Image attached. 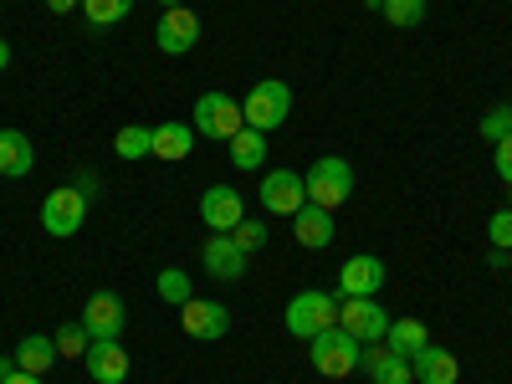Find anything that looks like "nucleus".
<instances>
[{"label":"nucleus","mask_w":512,"mask_h":384,"mask_svg":"<svg viewBox=\"0 0 512 384\" xmlns=\"http://www.w3.org/2000/svg\"><path fill=\"white\" fill-rule=\"evenodd\" d=\"M190 128L200 139H210V144H231L241 128H246V113H241V103L231 98V93H200L195 98V113H190Z\"/></svg>","instance_id":"nucleus-1"},{"label":"nucleus","mask_w":512,"mask_h":384,"mask_svg":"<svg viewBox=\"0 0 512 384\" xmlns=\"http://www.w3.org/2000/svg\"><path fill=\"white\" fill-rule=\"evenodd\" d=\"M333 323H338V297L333 292H318V287H303L287 303V313H282V328L292 338H303V344H313V338L323 328H333Z\"/></svg>","instance_id":"nucleus-2"},{"label":"nucleus","mask_w":512,"mask_h":384,"mask_svg":"<svg viewBox=\"0 0 512 384\" xmlns=\"http://www.w3.org/2000/svg\"><path fill=\"white\" fill-rule=\"evenodd\" d=\"M308 359H313V369L323 374V379H349V374H359V359H364V344L354 333H344V328H323L313 344H308Z\"/></svg>","instance_id":"nucleus-3"},{"label":"nucleus","mask_w":512,"mask_h":384,"mask_svg":"<svg viewBox=\"0 0 512 384\" xmlns=\"http://www.w3.org/2000/svg\"><path fill=\"white\" fill-rule=\"evenodd\" d=\"M241 113H246V128H256V134H272V128L287 123L292 113V88L282 77H262L256 88L241 98Z\"/></svg>","instance_id":"nucleus-4"},{"label":"nucleus","mask_w":512,"mask_h":384,"mask_svg":"<svg viewBox=\"0 0 512 384\" xmlns=\"http://www.w3.org/2000/svg\"><path fill=\"white\" fill-rule=\"evenodd\" d=\"M303 185H308V205L338 210V205H344V200L354 195V169H349V159L323 154V159H313V164H308Z\"/></svg>","instance_id":"nucleus-5"},{"label":"nucleus","mask_w":512,"mask_h":384,"mask_svg":"<svg viewBox=\"0 0 512 384\" xmlns=\"http://www.w3.org/2000/svg\"><path fill=\"white\" fill-rule=\"evenodd\" d=\"M256 200H262V210L267 216H297V210L308 205V185H303V175L297 169H267L262 175V185H256Z\"/></svg>","instance_id":"nucleus-6"},{"label":"nucleus","mask_w":512,"mask_h":384,"mask_svg":"<svg viewBox=\"0 0 512 384\" xmlns=\"http://www.w3.org/2000/svg\"><path fill=\"white\" fill-rule=\"evenodd\" d=\"M82 221H88V195H82L77 185H62L52 190L47 200H41V226H47V236L67 241L82 231Z\"/></svg>","instance_id":"nucleus-7"},{"label":"nucleus","mask_w":512,"mask_h":384,"mask_svg":"<svg viewBox=\"0 0 512 384\" xmlns=\"http://www.w3.org/2000/svg\"><path fill=\"white\" fill-rule=\"evenodd\" d=\"M338 328L354 333L359 344H379L390 333V313L379 308V297H338Z\"/></svg>","instance_id":"nucleus-8"},{"label":"nucleus","mask_w":512,"mask_h":384,"mask_svg":"<svg viewBox=\"0 0 512 384\" xmlns=\"http://www.w3.org/2000/svg\"><path fill=\"white\" fill-rule=\"evenodd\" d=\"M180 328L190 338H200V344H216V338L231 333V308L216 303V297H190V303L180 308Z\"/></svg>","instance_id":"nucleus-9"},{"label":"nucleus","mask_w":512,"mask_h":384,"mask_svg":"<svg viewBox=\"0 0 512 384\" xmlns=\"http://www.w3.org/2000/svg\"><path fill=\"white\" fill-rule=\"evenodd\" d=\"M195 41H200V16L190 6H175V11H164L159 26H154V47L164 57H190L195 52Z\"/></svg>","instance_id":"nucleus-10"},{"label":"nucleus","mask_w":512,"mask_h":384,"mask_svg":"<svg viewBox=\"0 0 512 384\" xmlns=\"http://www.w3.org/2000/svg\"><path fill=\"white\" fill-rule=\"evenodd\" d=\"M200 221H205V231H226L231 236L246 221V195L236 185H210L200 195Z\"/></svg>","instance_id":"nucleus-11"},{"label":"nucleus","mask_w":512,"mask_h":384,"mask_svg":"<svg viewBox=\"0 0 512 384\" xmlns=\"http://www.w3.org/2000/svg\"><path fill=\"white\" fill-rule=\"evenodd\" d=\"M200 267H205V277H216V282H241L246 277V251L226 231H210L205 246H200Z\"/></svg>","instance_id":"nucleus-12"},{"label":"nucleus","mask_w":512,"mask_h":384,"mask_svg":"<svg viewBox=\"0 0 512 384\" xmlns=\"http://www.w3.org/2000/svg\"><path fill=\"white\" fill-rule=\"evenodd\" d=\"M82 328H88V338H123L128 328V308H123V297L118 292H93L88 303H82Z\"/></svg>","instance_id":"nucleus-13"},{"label":"nucleus","mask_w":512,"mask_h":384,"mask_svg":"<svg viewBox=\"0 0 512 384\" xmlns=\"http://www.w3.org/2000/svg\"><path fill=\"white\" fill-rule=\"evenodd\" d=\"M384 287V262L374 251H359L338 267V297H379Z\"/></svg>","instance_id":"nucleus-14"},{"label":"nucleus","mask_w":512,"mask_h":384,"mask_svg":"<svg viewBox=\"0 0 512 384\" xmlns=\"http://www.w3.org/2000/svg\"><path fill=\"white\" fill-rule=\"evenodd\" d=\"M82 364H88V374H93V384H123L128 379V349L118 344V338H93L88 344V354H82Z\"/></svg>","instance_id":"nucleus-15"},{"label":"nucleus","mask_w":512,"mask_h":384,"mask_svg":"<svg viewBox=\"0 0 512 384\" xmlns=\"http://www.w3.org/2000/svg\"><path fill=\"white\" fill-rule=\"evenodd\" d=\"M359 369L374 379V384H415V374H410V359H400L390 344H364V359H359Z\"/></svg>","instance_id":"nucleus-16"},{"label":"nucleus","mask_w":512,"mask_h":384,"mask_svg":"<svg viewBox=\"0 0 512 384\" xmlns=\"http://www.w3.org/2000/svg\"><path fill=\"white\" fill-rule=\"evenodd\" d=\"M410 374H415V384H456L461 379V359L451 349H441V344H425L410 359Z\"/></svg>","instance_id":"nucleus-17"},{"label":"nucleus","mask_w":512,"mask_h":384,"mask_svg":"<svg viewBox=\"0 0 512 384\" xmlns=\"http://www.w3.org/2000/svg\"><path fill=\"white\" fill-rule=\"evenodd\" d=\"M36 169V149L21 128H0V175L6 180H26Z\"/></svg>","instance_id":"nucleus-18"},{"label":"nucleus","mask_w":512,"mask_h":384,"mask_svg":"<svg viewBox=\"0 0 512 384\" xmlns=\"http://www.w3.org/2000/svg\"><path fill=\"white\" fill-rule=\"evenodd\" d=\"M292 236H297V246H308V251H323L338 231H333V210H323V205H303L292 216Z\"/></svg>","instance_id":"nucleus-19"},{"label":"nucleus","mask_w":512,"mask_h":384,"mask_svg":"<svg viewBox=\"0 0 512 384\" xmlns=\"http://www.w3.org/2000/svg\"><path fill=\"white\" fill-rule=\"evenodd\" d=\"M195 128L190 123H154V159H164V164H180V159H190V149H195Z\"/></svg>","instance_id":"nucleus-20"},{"label":"nucleus","mask_w":512,"mask_h":384,"mask_svg":"<svg viewBox=\"0 0 512 384\" xmlns=\"http://www.w3.org/2000/svg\"><path fill=\"white\" fill-rule=\"evenodd\" d=\"M57 359H62V354H57V344H52V333H26L21 344H16V364H21L26 374H47Z\"/></svg>","instance_id":"nucleus-21"},{"label":"nucleus","mask_w":512,"mask_h":384,"mask_svg":"<svg viewBox=\"0 0 512 384\" xmlns=\"http://www.w3.org/2000/svg\"><path fill=\"white\" fill-rule=\"evenodd\" d=\"M384 344H390L400 359H415L425 344H431V333H425L420 318H390V333H384Z\"/></svg>","instance_id":"nucleus-22"},{"label":"nucleus","mask_w":512,"mask_h":384,"mask_svg":"<svg viewBox=\"0 0 512 384\" xmlns=\"http://www.w3.org/2000/svg\"><path fill=\"white\" fill-rule=\"evenodd\" d=\"M113 154L118 159H154V128L149 123H123L118 134H113Z\"/></svg>","instance_id":"nucleus-23"},{"label":"nucleus","mask_w":512,"mask_h":384,"mask_svg":"<svg viewBox=\"0 0 512 384\" xmlns=\"http://www.w3.org/2000/svg\"><path fill=\"white\" fill-rule=\"evenodd\" d=\"M226 149H231V164H236V169H246V175L267 164V134H256V128H241V134H236Z\"/></svg>","instance_id":"nucleus-24"},{"label":"nucleus","mask_w":512,"mask_h":384,"mask_svg":"<svg viewBox=\"0 0 512 384\" xmlns=\"http://www.w3.org/2000/svg\"><path fill=\"white\" fill-rule=\"evenodd\" d=\"M82 16H88L93 31H108L134 16V0H82Z\"/></svg>","instance_id":"nucleus-25"},{"label":"nucleus","mask_w":512,"mask_h":384,"mask_svg":"<svg viewBox=\"0 0 512 384\" xmlns=\"http://www.w3.org/2000/svg\"><path fill=\"white\" fill-rule=\"evenodd\" d=\"M154 292H159V303H169V308H185L190 297H195L190 272H180V267H164V272L154 277Z\"/></svg>","instance_id":"nucleus-26"},{"label":"nucleus","mask_w":512,"mask_h":384,"mask_svg":"<svg viewBox=\"0 0 512 384\" xmlns=\"http://www.w3.org/2000/svg\"><path fill=\"white\" fill-rule=\"evenodd\" d=\"M425 0H379V16L390 21V26H400V31H410V26H420L425 21Z\"/></svg>","instance_id":"nucleus-27"},{"label":"nucleus","mask_w":512,"mask_h":384,"mask_svg":"<svg viewBox=\"0 0 512 384\" xmlns=\"http://www.w3.org/2000/svg\"><path fill=\"white\" fill-rule=\"evenodd\" d=\"M52 344H57V354H62V359H82L93 338H88V328H82V318H77V323H62V328L52 333Z\"/></svg>","instance_id":"nucleus-28"},{"label":"nucleus","mask_w":512,"mask_h":384,"mask_svg":"<svg viewBox=\"0 0 512 384\" xmlns=\"http://www.w3.org/2000/svg\"><path fill=\"white\" fill-rule=\"evenodd\" d=\"M477 134H482L487 144H502V139L512 134V103H497V108H487V113H482V123H477Z\"/></svg>","instance_id":"nucleus-29"},{"label":"nucleus","mask_w":512,"mask_h":384,"mask_svg":"<svg viewBox=\"0 0 512 384\" xmlns=\"http://www.w3.org/2000/svg\"><path fill=\"white\" fill-rule=\"evenodd\" d=\"M487 241H492V251H512V205L492 210V221H487Z\"/></svg>","instance_id":"nucleus-30"},{"label":"nucleus","mask_w":512,"mask_h":384,"mask_svg":"<svg viewBox=\"0 0 512 384\" xmlns=\"http://www.w3.org/2000/svg\"><path fill=\"white\" fill-rule=\"evenodd\" d=\"M231 241H236V246H241L246 256H256V251H262V246H267V226L246 216V221H241V226L231 231Z\"/></svg>","instance_id":"nucleus-31"},{"label":"nucleus","mask_w":512,"mask_h":384,"mask_svg":"<svg viewBox=\"0 0 512 384\" xmlns=\"http://www.w3.org/2000/svg\"><path fill=\"white\" fill-rule=\"evenodd\" d=\"M492 169H497V180L512 190V134L502 144H492Z\"/></svg>","instance_id":"nucleus-32"},{"label":"nucleus","mask_w":512,"mask_h":384,"mask_svg":"<svg viewBox=\"0 0 512 384\" xmlns=\"http://www.w3.org/2000/svg\"><path fill=\"white\" fill-rule=\"evenodd\" d=\"M52 16H67V11H82V0H47Z\"/></svg>","instance_id":"nucleus-33"},{"label":"nucleus","mask_w":512,"mask_h":384,"mask_svg":"<svg viewBox=\"0 0 512 384\" xmlns=\"http://www.w3.org/2000/svg\"><path fill=\"white\" fill-rule=\"evenodd\" d=\"M77 190L93 200V195H98V175H88V169H82V175H77Z\"/></svg>","instance_id":"nucleus-34"},{"label":"nucleus","mask_w":512,"mask_h":384,"mask_svg":"<svg viewBox=\"0 0 512 384\" xmlns=\"http://www.w3.org/2000/svg\"><path fill=\"white\" fill-rule=\"evenodd\" d=\"M0 384H41V374H26V369H16L11 379H0Z\"/></svg>","instance_id":"nucleus-35"},{"label":"nucleus","mask_w":512,"mask_h":384,"mask_svg":"<svg viewBox=\"0 0 512 384\" xmlns=\"http://www.w3.org/2000/svg\"><path fill=\"white\" fill-rule=\"evenodd\" d=\"M6 67H11V41L0 36V72H6Z\"/></svg>","instance_id":"nucleus-36"},{"label":"nucleus","mask_w":512,"mask_h":384,"mask_svg":"<svg viewBox=\"0 0 512 384\" xmlns=\"http://www.w3.org/2000/svg\"><path fill=\"white\" fill-rule=\"evenodd\" d=\"M159 6H164V11H175V6H185V0H159Z\"/></svg>","instance_id":"nucleus-37"},{"label":"nucleus","mask_w":512,"mask_h":384,"mask_svg":"<svg viewBox=\"0 0 512 384\" xmlns=\"http://www.w3.org/2000/svg\"><path fill=\"white\" fill-rule=\"evenodd\" d=\"M507 277H512V251H507Z\"/></svg>","instance_id":"nucleus-38"}]
</instances>
